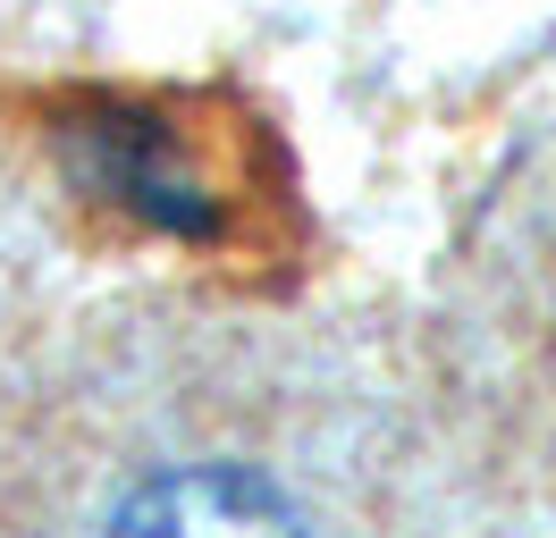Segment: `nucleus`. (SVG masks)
Instances as JSON below:
<instances>
[{
    "label": "nucleus",
    "instance_id": "nucleus-1",
    "mask_svg": "<svg viewBox=\"0 0 556 538\" xmlns=\"http://www.w3.org/2000/svg\"><path fill=\"white\" fill-rule=\"evenodd\" d=\"M118 522H136V530H186V522H287V504H278L262 479H244V471H203V479H161V488L127 497V504H118Z\"/></svg>",
    "mask_w": 556,
    "mask_h": 538
}]
</instances>
